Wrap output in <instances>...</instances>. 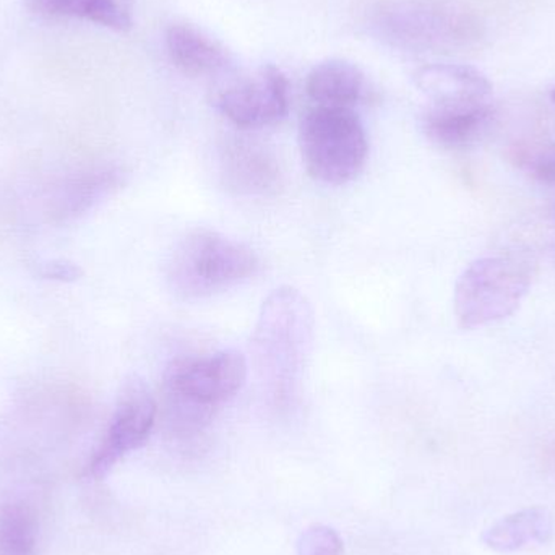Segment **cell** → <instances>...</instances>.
<instances>
[{
	"label": "cell",
	"instance_id": "obj_15",
	"mask_svg": "<svg viewBox=\"0 0 555 555\" xmlns=\"http://www.w3.org/2000/svg\"><path fill=\"white\" fill-rule=\"evenodd\" d=\"M221 166L224 182L241 194L269 192L280 176L273 156L254 143L233 142L224 146Z\"/></svg>",
	"mask_w": 555,
	"mask_h": 555
},
{
	"label": "cell",
	"instance_id": "obj_9",
	"mask_svg": "<svg viewBox=\"0 0 555 555\" xmlns=\"http://www.w3.org/2000/svg\"><path fill=\"white\" fill-rule=\"evenodd\" d=\"M126 184L119 166L98 165L70 172L51 189L48 215L54 223H70L94 210Z\"/></svg>",
	"mask_w": 555,
	"mask_h": 555
},
{
	"label": "cell",
	"instance_id": "obj_19",
	"mask_svg": "<svg viewBox=\"0 0 555 555\" xmlns=\"http://www.w3.org/2000/svg\"><path fill=\"white\" fill-rule=\"evenodd\" d=\"M343 543L335 531L325 527L307 530L297 544L299 555H341Z\"/></svg>",
	"mask_w": 555,
	"mask_h": 555
},
{
	"label": "cell",
	"instance_id": "obj_17",
	"mask_svg": "<svg viewBox=\"0 0 555 555\" xmlns=\"http://www.w3.org/2000/svg\"><path fill=\"white\" fill-rule=\"evenodd\" d=\"M39 520L22 501L0 505V555H38Z\"/></svg>",
	"mask_w": 555,
	"mask_h": 555
},
{
	"label": "cell",
	"instance_id": "obj_5",
	"mask_svg": "<svg viewBox=\"0 0 555 555\" xmlns=\"http://www.w3.org/2000/svg\"><path fill=\"white\" fill-rule=\"evenodd\" d=\"M375 29L384 41L414 52L468 48L481 38L478 18L452 3L413 0L377 12Z\"/></svg>",
	"mask_w": 555,
	"mask_h": 555
},
{
	"label": "cell",
	"instance_id": "obj_20",
	"mask_svg": "<svg viewBox=\"0 0 555 555\" xmlns=\"http://www.w3.org/2000/svg\"><path fill=\"white\" fill-rule=\"evenodd\" d=\"M29 267L33 275L57 283H75L83 276L81 267L67 259H38Z\"/></svg>",
	"mask_w": 555,
	"mask_h": 555
},
{
	"label": "cell",
	"instance_id": "obj_6",
	"mask_svg": "<svg viewBox=\"0 0 555 555\" xmlns=\"http://www.w3.org/2000/svg\"><path fill=\"white\" fill-rule=\"evenodd\" d=\"M530 266L517 257H482L455 284V315L465 330L481 328L517 312L530 291Z\"/></svg>",
	"mask_w": 555,
	"mask_h": 555
},
{
	"label": "cell",
	"instance_id": "obj_13",
	"mask_svg": "<svg viewBox=\"0 0 555 555\" xmlns=\"http://www.w3.org/2000/svg\"><path fill=\"white\" fill-rule=\"evenodd\" d=\"M306 93L313 106L354 109L365 100L364 72L345 59H326L307 75Z\"/></svg>",
	"mask_w": 555,
	"mask_h": 555
},
{
	"label": "cell",
	"instance_id": "obj_11",
	"mask_svg": "<svg viewBox=\"0 0 555 555\" xmlns=\"http://www.w3.org/2000/svg\"><path fill=\"white\" fill-rule=\"evenodd\" d=\"M414 83L429 98L430 104L491 103V81L469 65H424L414 74Z\"/></svg>",
	"mask_w": 555,
	"mask_h": 555
},
{
	"label": "cell",
	"instance_id": "obj_8",
	"mask_svg": "<svg viewBox=\"0 0 555 555\" xmlns=\"http://www.w3.org/2000/svg\"><path fill=\"white\" fill-rule=\"evenodd\" d=\"M215 107L241 129H263L289 113V81L276 65L228 85L214 98Z\"/></svg>",
	"mask_w": 555,
	"mask_h": 555
},
{
	"label": "cell",
	"instance_id": "obj_22",
	"mask_svg": "<svg viewBox=\"0 0 555 555\" xmlns=\"http://www.w3.org/2000/svg\"><path fill=\"white\" fill-rule=\"evenodd\" d=\"M551 98H553V101H554V103H555V88H554V90H553V91H551Z\"/></svg>",
	"mask_w": 555,
	"mask_h": 555
},
{
	"label": "cell",
	"instance_id": "obj_21",
	"mask_svg": "<svg viewBox=\"0 0 555 555\" xmlns=\"http://www.w3.org/2000/svg\"><path fill=\"white\" fill-rule=\"evenodd\" d=\"M551 227H553V241L551 243H553V256L555 259V207L553 214H551Z\"/></svg>",
	"mask_w": 555,
	"mask_h": 555
},
{
	"label": "cell",
	"instance_id": "obj_14",
	"mask_svg": "<svg viewBox=\"0 0 555 555\" xmlns=\"http://www.w3.org/2000/svg\"><path fill=\"white\" fill-rule=\"evenodd\" d=\"M481 540L488 550L499 554L546 546L555 540V515L544 507L524 508L495 521Z\"/></svg>",
	"mask_w": 555,
	"mask_h": 555
},
{
	"label": "cell",
	"instance_id": "obj_10",
	"mask_svg": "<svg viewBox=\"0 0 555 555\" xmlns=\"http://www.w3.org/2000/svg\"><path fill=\"white\" fill-rule=\"evenodd\" d=\"M494 117L491 103L429 104L421 116V129L434 145L466 150L488 135Z\"/></svg>",
	"mask_w": 555,
	"mask_h": 555
},
{
	"label": "cell",
	"instance_id": "obj_3",
	"mask_svg": "<svg viewBox=\"0 0 555 555\" xmlns=\"http://www.w3.org/2000/svg\"><path fill=\"white\" fill-rule=\"evenodd\" d=\"M247 361L236 349L179 358L165 372L166 400L176 421L197 426L246 384Z\"/></svg>",
	"mask_w": 555,
	"mask_h": 555
},
{
	"label": "cell",
	"instance_id": "obj_18",
	"mask_svg": "<svg viewBox=\"0 0 555 555\" xmlns=\"http://www.w3.org/2000/svg\"><path fill=\"white\" fill-rule=\"evenodd\" d=\"M517 165L543 185H555V142L515 149Z\"/></svg>",
	"mask_w": 555,
	"mask_h": 555
},
{
	"label": "cell",
	"instance_id": "obj_1",
	"mask_svg": "<svg viewBox=\"0 0 555 555\" xmlns=\"http://www.w3.org/2000/svg\"><path fill=\"white\" fill-rule=\"evenodd\" d=\"M312 341L313 312L309 300L296 287H278L263 300L253 336L257 375L275 400L294 397Z\"/></svg>",
	"mask_w": 555,
	"mask_h": 555
},
{
	"label": "cell",
	"instance_id": "obj_16",
	"mask_svg": "<svg viewBox=\"0 0 555 555\" xmlns=\"http://www.w3.org/2000/svg\"><path fill=\"white\" fill-rule=\"evenodd\" d=\"M36 15L48 18H78L114 31L132 28L133 20L126 0H25Z\"/></svg>",
	"mask_w": 555,
	"mask_h": 555
},
{
	"label": "cell",
	"instance_id": "obj_7",
	"mask_svg": "<svg viewBox=\"0 0 555 555\" xmlns=\"http://www.w3.org/2000/svg\"><path fill=\"white\" fill-rule=\"evenodd\" d=\"M156 401L139 375H129L120 385L116 410L100 447L87 465V476L103 479L130 453L145 446L156 421Z\"/></svg>",
	"mask_w": 555,
	"mask_h": 555
},
{
	"label": "cell",
	"instance_id": "obj_12",
	"mask_svg": "<svg viewBox=\"0 0 555 555\" xmlns=\"http://www.w3.org/2000/svg\"><path fill=\"white\" fill-rule=\"evenodd\" d=\"M166 49L176 67L194 77H214L233 68L228 49L191 23H172L165 33Z\"/></svg>",
	"mask_w": 555,
	"mask_h": 555
},
{
	"label": "cell",
	"instance_id": "obj_2",
	"mask_svg": "<svg viewBox=\"0 0 555 555\" xmlns=\"http://www.w3.org/2000/svg\"><path fill=\"white\" fill-rule=\"evenodd\" d=\"M259 257L250 247L217 231L185 234L166 262V283L181 299H204L240 286L259 272Z\"/></svg>",
	"mask_w": 555,
	"mask_h": 555
},
{
	"label": "cell",
	"instance_id": "obj_4",
	"mask_svg": "<svg viewBox=\"0 0 555 555\" xmlns=\"http://www.w3.org/2000/svg\"><path fill=\"white\" fill-rule=\"evenodd\" d=\"M299 146L315 181L343 185L358 178L367 159L364 124L354 109L313 106L300 120Z\"/></svg>",
	"mask_w": 555,
	"mask_h": 555
}]
</instances>
